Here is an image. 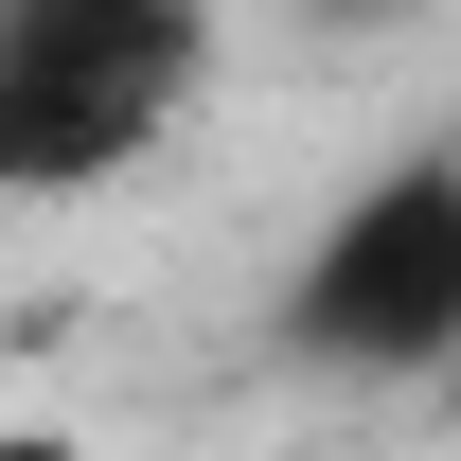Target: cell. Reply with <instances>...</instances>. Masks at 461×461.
Instances as JSON below:
<instances>
[{
  "label": "cell",
  "mask_w": 461,
  "mask_h": 461,
  "mask_svg": "<svg viewBox=\"0 0 461 461\" xmlns=\"http://www.w3.org/2000/svg\"><path fill=\"white\" fill-rule=\"evenodd\" d=\"M195 0H0V195H89L177 124Z\"/></svg>",
  "instance_id": "obj_1"
},
{
  "label": "cell",
  "mask_w": 461,
  "mask_h": 461,
  "mask_svg": "<svg viewBox=\"0 0 461 461\" xmlns=\"http://www.w3.org/2000/svg\"><path fill=\"white\" fill-rule=\"evenodd\" d=\"M285 355H320L355 391H426L461 355V160L444 142H408V160L355 177V213L302 249V285H285Z\"/></svg>",
  "instance_id": "obj_2"
},
{
  "label": "cell",
  "mask_w": 461,
  "mask_h": 461,
  "mask_svg": "<svg viewBox=\"0 0 461 461\" xmlns=\"http://www.w3.org/2000/svg\"><path fill=\"white\" fill-rule=\"evenodd\" d=\"M0 461H89V444H71V426H0Z\"/></svg>",
  "instance_id": "obj_3"
},
{
  "label": "cell",
  "mask_w": 461,
  "mask_h": 461,
  "mask_svg": "<svg viewBox=\"0 0 461 461\" xmlns=\"http://www.w3.org/2000/svg\"><path fill=\"white\" fill-rule=\"evenodd\" d=\"M320 18H408V0H320Z\"/></svg>",
  "instance_id": "obj_4"
}]
</instances>
